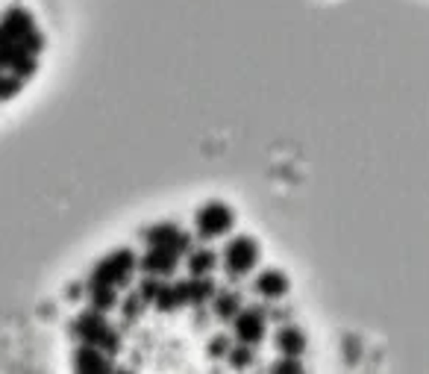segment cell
Instances as JSON below:
<instances>
[{
    "instance_id": "cell-1",
    "label": "cell",
    "mask_w": 429,
    "mask_h": 374,
    "mask_svg": "<svg viewBox=\"0 0 429 374\" xmlns=\"http://www.w3.org/2000/svg\"><path fill=\"white\" fill-rule=\"evenodd\" d=\"M74 333L77 336H82L89 345H97V348H106V351H115L118 348V339H115V333H112V328L101 318V316H94V313H89V316H82L77 324H74Z\"/></svg>"
},
{
    "instance_id": "cell-2",
    "label": "cell",
    "mask_w": 429,
    "mask_h": 374,
    "mask_svg": "<svg viewBox=\"0 0 429 374\" xmlns=\"http://www.w3.org/2000/svg\"><path fill=\"white\" fill-rule=\"evenodd\" d=\"M129 268H133V254H129V251L112 254V256L106 259V263L94 271L91 286H118L121 280H127Z\"/></svg>"
},
{
    "instance_id": "cell-3",
    "label": "cell",
    "mask_w": 429,
    "mask_h": 374,
    "mask_svg": "<svg viewBox=\"0 0 429 374\" xmlns=\"http://www.w3.org/2000/svg\"><path fill=\"white\" fill-rule=\"evenodd\" d=\"M229 224H233V213L224 204H206L200 209V216H197V230L203 236H218L229 230Z\"/></svg>"
},
{
    "instance_id": "cell-4",
    "label": "cell",
    "mask_w": 429,
    "mask_h": 374,
    "mask_svg": "<svg viewBox=\"0 0 429 374\" xmlns=\"http://www.w3.org/2000/svg\"><path fill=\"white\" fill-rule=\"evenodd\" d=\"M256 256H259V251L250 239H236L233 245L226 248V266L233 274H244L247 268H253Z\"/></svg>"
},
{
    "instance_id": "cell-5",
    "label": "cell",
    "mask_w": 429,
    "mask_h": 374,
    "mask_svg": "<svg viewBox=\"0 0 429 374\" xmlns=\"http://www.w3.org/2000/svg\"><path fill=\"white\" fill-rule=\"evenodd\" d=\"M141 266L153 274H171L177 268V251L171 245H153V251L144 256Z\"/></svg>"
},
{
    "instance_id": "cell-6",
    "label": "cell",
    "mask_w": 429,
    "mask_h": 374,
    "mask_svg": "<svg viewBox=\"0 0 429 374\" xmlns=\"http://www.w3.org/2000/svg\"><path fill=\"white\" fill-rule=\"evenodd\" d=\"M147 242H153V245H171L177 254L188 248V239L179 236L174 224H159V227H153V230L147 233Z\"/></svg>"
},
{
    "instance_id": "cell-7",
    "label": "cell",
    "mask_w": 429,
    "mask_h": 374,
    "mask_svg": "<svg viewBox=\"0 0 429 374\" xmlns=\"http://www.w3.org/2000/svg\"><path fill=\"white\" fill-rule=\"evenodd\" d=\"M236 333H238L241 342L253 345V342L262 339V333H265V324H262L259 313H241L238 321H236Z\"/></svg>"
},
{
    "instance_id": "cell-8",
    "label": "cell",
    "mask_w": 429,
    "mask_h": 374,
    "mask_svg": "<svg viewBox=\"0 0 429 374\" xmlns=\"http://www.w3.org/2000/svg\"><path fill=\"white\" fill-rule=\"evenodd\" d=\"M74 363H77L79 371H106V368H109V363L103 360V354H101V348H97V345L82 348V351L77 354Z\"/></svg>"
},
{
    "instance_id": "cell-9",
    "label": "cell",
    "mask_w": 429,
    "mask_h": 374,
    "mask_svg": "<svg viewBox=\"0 0 429 374\" xmlns=\"http://www.w3.org/2000/svg\"><path fill=\"white\" fill-rule=\"evenodd\" d=\"M256 289L262 292V295L276 298V295H283V292L288 289V280H286V274H279V271H265L256 280Z\"/></svg>"
},
{
    "instance_id": "cell-10",
    "label": "cell",
    "mask_w": 429,
    "mask_h": 374,
    "mask_svg": "<svg viewBox=\"0 0 429 374\" xmlns=\"http://www.w3.org/2000/svg\"><path fill=\"white\" fill-rule=\"evenodd\" d=\"M276 342H279V348H283L288 356H297V354H300V351L306 348V339H303V333H300V330H294V328H288V330L279 333Z\"/></svg>"
},
{
    "instance_id": "cell-11",
    "label": "cell",
    "mask_w": 429,
    "mask_h": 374,
    "mask_svg": "<svg viewBox=\"0 0 429 374\" xmlns=\"http://www.w3.org/2000/svg\"><path fill=\"white\" fill-rule=\"evenodd\" d=\"M186 295H188V301L200 304V301H206V298L212 295V283H209V280H194V283H186Z\"/></svg>"
},
{
    "instance_id": "cell-12",
    "label": "cell",
    "mask_w": 429,
    "mask_h": 374,
    "mask_svg": "<svg viewBox=\"0 0 429 374\" xmlns=\"http://www.w3.org/2000/svg\"><path fill=\"white\" fill-rule=\"evenodd\" d=\"M91 295H94V310H109L115 304L112 286H91Z\"/></svg>"
},
{
    "instance_id": "cell-13",
    "label": "cell",
    "mask_w": 429,
    "mask_h": 374,
    "mask_svg": "<svg viewBox=\"0 0 429 374\" xmlns=\"http://www.w3.org/2000/svg\"><path fill=\"white\" fill-rule=\"evenodd\" d=\"M212 263H214L212 251H200V254H194V256H191V271H194V274H203V271L212 268Z\"/></svg>"
},
{
    "instance_id": "cell-14",
    "label": "cell",
    "mask_w": 429,
    "mask_h": 374,
    "mask_svg": "<svg viewBox=\"0 0 429 374\" xmlns=\"http://www.w3.org/2000/svg\"><path fill=\"white\" fill-rule=\"evenodd\" d=\"M238 310V298L236 295H224V298H218V313L221 316H233Z\"/></svg>"
},
{
    "instance_id": "cell-15",
    "label": "cell",
    "mask_w": 429,
    "mask_h": 374,
    "mask_svg": "<svg viewBox=\"0 0 429 374\" xmlns=\"http://www.w3.org/2000/svg\"><path fill=\"white\" fill-rule=\"evenodd\" d=\"M250 348H236L233 354H229V360H233V366H247V363H250Z\"/></svg>"
},
{
    "instance_id": "cell-16",
    "label": "cell",
    "mask_w": 429,
    "mask_h": 374,
    "mask_svg": "<svg viewBox=\"0 0 429 374\" xmlns=\"http://www.w3.org/2000/svg\"><path fill=\"white\" fill-rule=\"evenodd\" d=\"M276 371H300L297 363H276Z\"/></svg>"
},
{
    "instance_id": "cell-17",
    "label": "cell",
    "mask_w": 429,
    "mask_h": 374,
    "mask_svg": "<svg viewBox=\"0 0 429 374\" xmlns=\"http://www.w3.org/2000/svg\"><path fill=\"white\" fill-rule=\"evenodd\" d=\"M224 348H226V342H224V339H218V342L212 345V351H214V354H218V351H224Z\"/></svg>"
}]
</instances>
